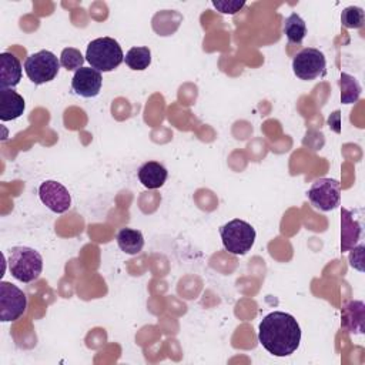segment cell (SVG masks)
I'll use <instances>...</instances> for the list:
<instances>
[{"label":"cell","instance_id":"cell-8","mask_svg":"<svg viewBox=\"0 0 365 365\" xmlns=\"http://www.w3.org/2000/svg\"><path fill=\"white\" fill-rule=\"evenodd\" d=\"M27 308L26 294L11 282H0V319L3 322L17 321Z\"/></svg>","mask_w":365,"mask_h":365},{"label":"cell","instance_id":"cell-23","mask_svg":"<svg viewBox=\"0 0 365 365\" xmlns=\"http://www.w3.org/2000/svg\"><path fill=\"white\" fill-rule=\"evenodd\" d=\"M212 6L222 14H235L244 6V0H212Z\"/></svg>","mask_w":365,"mask_h":365},{"label":"cell","instance_id":"cell-13","mask_svg":"<svg viewBox=\"0 0 365 365\" xmlns=\"http://www.w3.org/2000/svg\"><path fill=\"white\" fill-rule=\"evenodd\" d=\"M26 108L24 98L13 88L0 90V120L11 121L19 118Z\"/></svg>","mask_w":365,"mask_h":365},{"label":"cell","instance_id":"cell-17","mask_svg":"<svg viewBox=\"0 0 365 365\" xmlns=\"http://www.w3.org/2000/svg\"><path fill=\"white\" fill-rule=\"evenodd\" d=\"M117 245L118 248L128 254V255H135L138 254L143 247H144V237L141 234V231L138 230H134V228H121L118 232H117Z\"/></svg>","mask_w":365,"mask_h":365},{"label":"cell","instance_id":"cell-12","mask_svg":"<svg viewBox=\"0 0 365 365\" xmlns=\"http://www.w3.org/2000/svg\"><path fill=\"white\" fill-rule=\"evenodd\" d=\"M23 67L20 60L9 53L4 51L0 54V87L1 88H13L21 80Z\"/></svg>","mask_w":365,"mask_h":365},{"label":"cell","instance_id":"cell-25","mask_svg":"<svg viewBox=\"0 0 365 365\" xmlns=\"http://www.w3.org/2000/svg\"><path fill=\"white\" fill-rule=\"evenodd\" d=\"M328 124H329V127L335 131V133H341V121H339V111L336 110V111H334L332 114H331V117L328 118Z\"/></svg>","mask_w":365,"mask_h":365},{"label":"cell","instance_id":"cell-4","mask_svg":"<svg viewBox=\"0 0 365 365\" xmlns=\"http://www.w3.org/2000/svg\"><path fill=\"white\" fill-rule=\"evenodd\" d=\"M224 248L232 255H245L255 242V230L244 220L234 218L220 228Z\"/></svg>","mask_w":365,"mask_h":365},{"label":"cell","instance_id":"cell-7","mask_svg":"<svg viewBox=\"0 0 365 365\" xmlns=\"http://www.w3.org/2000/svg\"><path fill=\"white\" fill-rule=\"evenodd\" d=\"M307 195L315 208L331 211L339 205L341 184L334 178H318L311 184Z\"/></svg>","mask_w":365,"mask_h":365},{"label":"cell","instance_id":"cell-14","mask_svg":"<svg viewBox=\"0 0 365 365\" xmlns=\"http://www.w3.org/2000/svg\"><path fill=\"white\" fill-rule=\"evenodd\" d=\"M362 228L358 220L354 218V212L346 208L341 210V251L352 250L359 241Z\"/></svg>","mask_w":365,"mask_h":365},{"label":"cell","instance_id":"cell-11","mask_svg":"<svg viewBox=\"0 0 365 365\" xmlns=\"http://www.w3.org/2000/svg\"><path fill=\"white\" fill-rule=\"evenodd\" d=\"M341 328L348 334L365 332V304L362 301H348L341 309Z\"/></svg>","mask_w":365,"mask_h":365},{"label":"cell","instance_id":"cell-18","mask_svg":"<svg viewBox=\"0 0 365 365\" xmlns=\"http://www.w3.org/2000/svg\"><path fill=\"white\" fill-rule=\"evenodd\" d=\"M282 31L287 36L289 43L299 44L304 40L305 34H307V24H305V21L302 20V17L299 14L292 13L284 20Z\"/></svg>","mask_w":365,"mask_h":365},{"label":"cell","instance_id":"cell-3","mask_svg":"<svg viewBox=\"0 0 365 365\" xmlns=\"http://www.w3.org/2000/svg\"><path fill=\"white\" fill-rule=\"evenodd\" d=\"M86 60L97 71H113L124 61V54L117 40L111 37H98L88 43Z\"/></svg>","mask_w":365,"mask_h":365},{"label":"cell","instance_id":"cell-22","mask_svg":"<svg viewBox=\"0 0 365 365\" xmlns=\"http://www.w3.org/2000/svg\"><path fill=\"white\" fill-rule=\"evenodd\" d=\"M84 57L81 54L80 50L74 48V47H67L61 51L60 54V64L66 68V70H78L83 67L84 64Z\"/></svg>","mask_w":365,"mask_h":365},{"label":"cell","instance_id":"cell-5","mask_svg":"<svg viewBox=\"0 0 365 365\" xmlns=\"http://www.w3.org/2000/svg\"><path fill=\"white\" fill-rule=\"evenodd\" d=\"M60 66V60L54 53L50 50H40L26 58L24 71L34 84H44L56 78Z\"/></svg>","mask_w":365,"mask_h":365},{"label":"cell","instance_id":"cell-21","mask_svg":"<svg viewBox=\"0 0 365 365\" xmlns=\"http://www.w3.org/2000/svg\"><path fill=\"white\" fill-rule=\"evenodd\" d=\"M365 21L364 10L358 6L345 7L341 13V23L346 29H361Z\"/></svg>","mask_w":365,"mask_h":365},{"label":"cell","instance_id":"cell-20","mask_svg":"<svg viewBox=\"0 0 365 365\" xmlns=\"http://www.w3.org/2000/svg\"><path fill=\"white\" fill-rule=\"evenodd\" d=\"M124 61L125 64L131 68V70H145L148 68V66L151 64V51L148 47L145 46H140V47H131L125 56H124Z\"/></svg>","mask_w":365,"mask_h":365},{"label":"cell","instance_id":"cell-6","mask_svg":"<svg viewBox=\"0 0 365 365\" xmlns=\"http://www.w3.org/2000/svg\"><path fill=\"white\" fill-rule=\"evenodd\" d=\"M327 60L322 51L314 47H305L298 51L292 60V71L301 80H315L325 76Z\"/></svg>","mask_w":365,"mask_h":365},{"label":"cell","instance_id":"cell-24","mask_svg":"<svg viewBox=\"0 0 365 365\" xmlns=\"http://www.w3.org/2000/svg\"><path fill=\"white\" fill-rule=\"evenodd\" d=\"M351 254H349V262L354 268H356L358 271H362V262H364V245H358L356 250L355 247L352 250H349Z\"/></svg>","mask_w":365,"mask_h":365},{"label":"cell","instance_id":"cell-15","mask_svg":"<svg viewBox=\"0 0 365 365\" xmlns=\"http://www.w3.org/2000/svg\"><path fill=\"white\" fill-rule=\"evenodd\" d=\"M167 177V168L158 161H147L138 168V180L148 190H157L163 187Z\"/></svg>","mask_w":365,"mask_h":365},{"label":"cell","instance_id":"cell-10","mask_svg":"<svg viewBox=\"0 0 365 365\" xmlns=\"http://www.w3.org/2000/svg\"><path fill=\"white\" fill-rule=\"evenodd\" d=\"M103 84L101 73L93 67L78 68L71 78L73 91L84 98H91L98 96Z\"/></svg>","mask_w":365,"mask_h":365},{"label":"cell","instance_id":"cell-2","mask_svg":"<svg viewBox=\"0 0 365 365\" xmlns=\"http://www.w3.org/2000/svg\"><path fill=\"white\" fill-rule=\"evenodd\" d=\"M7 265L10 274L20 282L37 279L43 271V258L38 251L30 247H13L9 252Z\"/></svg>","mask_w":365,"mask_h":365},{"label":"cell","instance_id":"cell-1","mask_svg":"<svg viewBox=\"0 0 365 365\" xmlns=\"http://www.w3.org/2000/svg\"><path fill=\"white\" fill-rule=\"evenodd\" d=\"M258 341L274 356H288L299 346V324L291 314L274 311L261 319Z\"/></svg>","mask_w":365,"mask_h":365},{"label":"cell","instance_id":"cell-9","mask_svg":"<svg viewBox=\"0 0 365 365\" xmlns=\"http://www.w3.org/2000/svg\"><path fill=\"white\" fill-rule=\"evenodd\" d=\"M41 202L53 212L63 214L71 207V195L68 190L56 180H46L38 187Z\"/></svg>","mask_w":365,"mask_h":365},{"label":"cell","instance_id":"cell-19","mask_svg":"<svg viewBox=\"0 0 365 365\" xmlns=\"http://www.w3.org/2000/svg\"><path fill=\"white\" fill-rule=\"evenodd\" d=\"M339 87H341V103L342 104H354L359 100L362 88L354 76H351L348 73H341Z\"/></svg>","mask_w":365,"mask_h":365},{"label":"cell","instance_id":"cell-16","mask_svg":"<svg viewBox=\"0 0 365 365\" xmlns=\"http://www.w3.org/2000/svg\"><path fill=\"white\" fill-rule=\"evenodd\" d=\"M182 16L175 10H163L153 17V29L158 36H171L181 24Z\"/></svg>","mask_w":365,"mask_h":365}]
</instances>
